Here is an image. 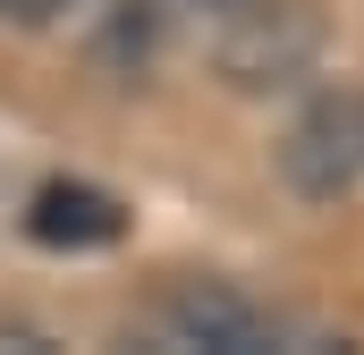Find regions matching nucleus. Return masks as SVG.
<instances>
[{
  "mask_svg": "<svg viewBox=\"0 0 364 355\" xmlns=\"http://www.w3.org/2000/svg\"><path fill=\"white\" fill-rule=\"evenodd\" d=\"M161 339L203 347V355H263V347H279V322L255 296H237L229 279H186V288L161 296Z\"/></svg>",
  "mask_w": 364,
  "mask_h": 355,
  "instance_id": "2",
  "label": "nucleus"
},
{
  "mask_svg": "<svg viewBox=\"0 0 364 355\" xmlns=\"http://www.w3.org/2000/svg\"><path fill=\"white\" fill-rule=\"evenodd\" d=\"M77 0H0V26H51V17H68Z\"/></svg>",
  "mask_w": 364,
  "mask_h": 355,
  "instance_id": "5",
  "label": "nucleus"
},
{
  "mask_svg": "<svg viewBox=\"0 0 364 355\" xmlns=\"http://www.w3.org/2000/svg\"><path fill=\"white\" fill-rule=\"evenodd\" d=\"M279 178L305 195V203H339L364 186V93H314L296 110V127L279 136Z\"/></svg>",
  "mask_w": 364,
  "mask_h": 355,
  "instance_id": "1",
  "label": "nucleus"
},
{
  "mask_svg": "<svg viewBox=\"0 0 364 355\" xmlns=\"http://www.w3.org/2000/svg\"><path fill=\"white\" fill-rule=\"evenodd\" d=\"M322 51V26L305 9H237L229 34H220V77L229 85H296Z\"/></svg>",
  "mask_w": 364,
  "mask_h": 355,
  "instance_id": "3",
  "label": "nucleus"
},
{
  "mask_svg": "<svg viewBox=\"0 0 364 355\" xmlns=\"http://www.w3.org/2000/svg\"><path fill=\"white\" fill-rule=\"evenodd\" d=\"M119 229H127L119 195L77 186V178L43 186V195L26 203V237H34V246H68V254H85V246H119Z\"/></svg>",
  "mask_w": 364,
  "mask_h": 355,
  "instance_id": "4",
  "label": "nucleus"
}]
</instances>
